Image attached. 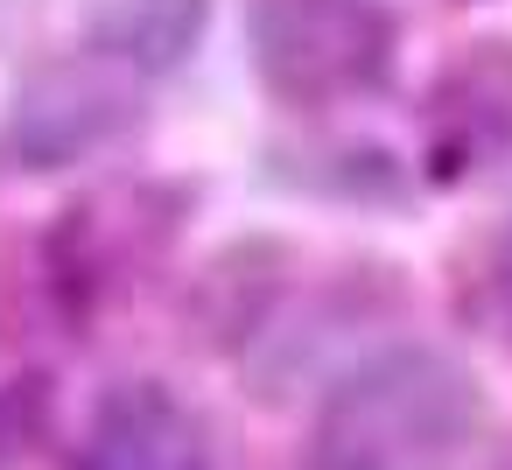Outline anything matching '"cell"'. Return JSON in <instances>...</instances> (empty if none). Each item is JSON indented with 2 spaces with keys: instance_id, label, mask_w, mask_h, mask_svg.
<instances>
[{
  "instance_id": "obj_4",
  "label": "cell",
  "mask_w": 512,
  "mask_h": 470,
  "mask_svg": "<svg viewBox=\"0 0 512 470\" xmlns=\"http://www.w3.org/2000/svg\"><path fill=\"white\" fill-rule=\"evenodd\" d=\"M85 470H211L204 456V428L197 414L155 386V379H127L99 400L92 435H85Z\"/></svg>"
},
{
  "instance_id": "obj_1",
  "label": "cell",
  "mask_w": 512,
  "mask_h": 470,
  "mask_svg": "<svg viewBox=\"0 0 512 470\" xmlns=\"http://www.w3.org/2000/svg\"><path fill=\"white\" fill-rule=\"evenodd\" d=\"M484 428L477 379L428 344H393L344 372L316 421V470H456Z\"/></svg>"
},
{
  "instance_id": "obj_5",
  "label": "cell",
  "mask_w": 512,
  "mask_h": 470,
  "mask_svg": "<svg viewBox=\"0 0 512 470\" xmlns=\"http://www.w3.org/2000/svg\"><path fill=\"white\" fill-rule=\"evenodd\" d=\"M204 29H211V0H99L92 50L127 78H162L197 57Z\"/></svg>"
},
{
  "instance_id": "obj_2",
  "label": "cell",
  "mask_w": 512,
  "mask_h": 470,
  "mask_svg": "<svg viewBox=\"0 0 512 470\" xmlns=\"http://www.w3.org/2000/svg\"><path fill=\"white\" fill-rule=\"evenodd\" d=\"M246 50L281 106H344L393 78L400 29L379 0H253Z\"/></svg>"
},
{
  "instance_id": "obj_3",
  "label": "cell",
  "mask_w": 512,
  "mask_h": 470,
  "mask_svg": "<svg viewBox=\"0 0 512 470\" xmlns=\"http://www.w3.org/2000/svg\"><path fill=\"white\" fill-rule=\"evenodd\" d=\"M134 120V78L120 64L92 57H64L43 64L15 106H8V155L22 169H71L85 155H99L120 127Z\"/></svg>"
},
{
  "instance_id": "obj_7",
  "label": "cell",
  "mask_w": 512,
  "mask_h": 470,
  "mask_svg": "<svg viewBox=\"0 0 512 470\" xmlns=\"http://www.w3.org/2000/svg\"><path fill=\"white\" fill-rule=\"evenodd\" d=\"M22 449V414H15V400L8 393H0V463H8Z\"/></svg>"
},
{
  "instance_id": "obj_6",
  "label": "cell",
  "mask_w": 512,
  "mask_h": 470,
  "mask_svg": "<svg viewBox=\"0 0 512 470\" xmlns=\"http://www.w3.org/2000/svg\"><path fill=\"white\" fill-rule=\"evenodd\" d=\"M491 302H498V323H505V337H512V225H505V239L491 246Z\"/></svg>"
}]
</instances>
